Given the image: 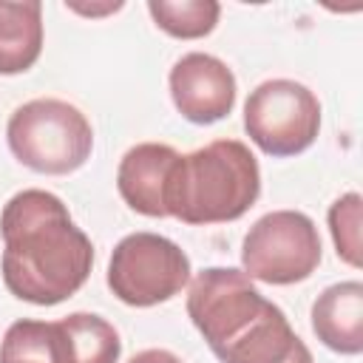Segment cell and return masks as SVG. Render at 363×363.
<instances>
[{"mask_svg": "<svg viewBox=\"0 0 363 363\" xmlns=\"http://www.w3.org/2000/svg\"><path fill=\"white\" fill-rule=\"evenodd\" d=\"M170 96L187 122L210 125L233 111L235 77L218 57L193 51L170 68Z\"/></svg>", "mask_w": 363, "mask_h": 363, "instance_id": "8", "label": "cell"}, {"mask_svg": "<svg viewBox=\"0 0 363 363\" xmlns=\"http://www.w3.org/2000/svg\"><path fill=\"white\" fill-rule=\"evenodd\" d=\"M244 128L267 156H295L318 139L320 102L295 79H267L244 102Z\"/></svg>", "mask_w": 363, "mask_h": 363, "instance_id": "7", "label": "cell"}, {"mask_svg": "<svg viewBox=\"0 0 363 363\" xmlns=\"http://www.w3.org/2000/svg\"><path fill=\"white\" fill-rule=\"evenodd\" d=\"M71 11H77V14H85V17H99V14H111V11H119L122 9V3L116 0V3H105V6H79V3H65Z\"/></svg>", "mask_w": 363, "mask_h": 363, "instance_id": "17", "label": "cell"}, {"mask_svg": "<svg viewBox=\"0 0 363 363\" xmlns=\"http://www.w3.org/2000/svg\"><path fill=\"white\" fill-rule=\"evenodd\" d=\"M43 51V6L37 0H0V74L28 71Z\"/></svg>", "mask_w": 363, "mask_h": 363, "instance_id": "11", "label": "cell"}, {"mask_svg": "<svg viewBox=\"0 0 363 363\" xmlns=\"http://www.w3.org/2000/svg\"><path fill=\"white\" fill-rule=\"evenodd\" d=\"M3 284L28 303L54 306L91 275L94 244L74 224L62 199L48 190H20L0 213Z\"/></svg>", "mask_w": 363, "mask_h": 363, "instance_id": "1", "label": "cell"}, {"mask_svg": "<svg viewBox=\"0 0 363 363\" xmlns=\"http://www.w3.org/2000/svg\"><path fill=\"white\" fill-rule=\"evenodd\" d=\"M182 153L162 142H142L130 147L116 170V187L125 204L150 218L170 216V190Z\"/></svg>", "mask_w": 363, "mask_h": 363, "instance_id": "9", "label": "cell"}, {"mask_svg": "<svg viewBox=\"0 0 363 363\" xmlns=\"http://www.w3.org/2000/svg\"><path fill=\"white\" fill-rule=\"evenodd\" d=\"M247 278L264 284L306 281L320 264V235L315 221L298 210H272L261 216L241 244Z\"/></svg>", "mask_w": 363, "mask_h": 363, "instance_id": "5", "label": "cell"}, {"mask_svg": "<svg viewBox=\"0 0 363 363\" xmlns=\"http://www.w3.org/2000/svg\"><path fill=\"white\" fill-rule=\"evenodd\" d=\"M0 363H71L60 320H14L0 343Z\"/></svg>", "mask_w": 363, "mask_h": 363, "instance_id": "12", "label": "cell"}, {"mask_svg": "<svg viewBox=\"0 0 363 363\" xmlns=\"http://www.w3.org/2000/svg\"><path fill=\"white\" fill-rule=\"evenodd\" d=\"M128 363H182V360L167 349H145V352L133 354Z\"/></svg>", "mask_w": 363, "mask_h": 363, "instance_id": "16", "label": "cell"}, {"mask_svg": "<svg viewBox=\"0 0 363 363\" xmlns=\"http://www.w3.org/2000/svg\"><path fill=\"white\" fill-rule=\"evenodd\" d=\"M6 139L20 164L48 176L74 173L88 162L94 147V130L85 113L51 96L23 102L9 116Z\"/></svg>", "mask_w": 363, "mask_h": 363, "instance_id": "4", "label": "cell"}, {"mask_svg": "<svg viewBox=\"0 0 363 363\" xmlns=\"http://www.w3.org/2000/svg\"><path fill=\"white\" fill-rule=\"evenodd\" d=\"M147 11L164 34L179 40H199L216 28L221 6L216 0H150Z\"/></svg>", "mask_w": 363, "mask_h": 363, "instance_id": "14", "label": "cell"}, {"mask_svg": "<svg viewBox=\"0 0 363 363\" xmlns=\"http://www.w3.org/2000/svg\"><path fill=\"white\" fill-rule=\"evenodd\" d=\"M312 332L340 354L363 352V284L340 281L326 286L312 303Z\"/></svg>", "mask_w": 363, "mask_h": 363, "instance_id": "10", "label": "cell"}, {"mask_svg": "<svg viewBox=\"0 0 363 363\" xmlns=\"http://www.w3.org/2000/svg\"><path fill=\"white\" fill-rule=\"evenodd\" d=\"M261 193V170L238 139H216L179 159L170 216L184 224H221L241 218Z\"/></svg>", "mask_w": 363, "mask_h": 363, "instance_id": "3", "label": "cell"}, {"mask_svg": "<svg viewBox=\"0 0 363 363\" xmlns=\"http://www.w3.org/2000/svg\"><path fill=\"white\" fill-rule=\"evenodd\" d=\"M190 281L184 250L156 233L125 235L108 264V286L128 306H156L179 295Z\"/></svg>", "mask_w": 363, "mask_h": 363, "instance_id": "6", "label": "cell"}, {"mask_svg": "<svg viewBox=\"0 0 363 363\" xmlns=\"http://www.w3.org/2000/svg\"><path fill=\"white\" fill-rule=\"evenodd\" d=\"M68 340L71 363H116L122 352V340L116 329L91 312H74L60 320Z\"/></svg>", "mask_w": 363, "mask_h": 363, "instance_id": "13", "label": "cell"}, {"mask_svg": "<svg viewBox=\"0 0 363 363\" xmlns=\"http://www.w3.org/2000/svg\"><path fill=\"white\" fill-rule=\"evenodd\" d=\"M329 230L337 250V258H343L352 267H360V196L346 193L329 207Z\"/></svg>", "mask_w": 363, "mask_h": 363, "instance_id": "15", "label": "cell"}, {"mask_svg": "<svg viewBox=\"0 0 363 363\" xmlns=\"http://www.w3.org/2000/svg\"><path fill=\"white\" fill-rule=\"evenodd\" d=\"M187 315L221 363H315L286 315L241 269H201L187 292Z\"/></svg>", "mask_w": 363, "mask_h": 363, "instance_id": "2", "label": "cell"}]
</instances>
